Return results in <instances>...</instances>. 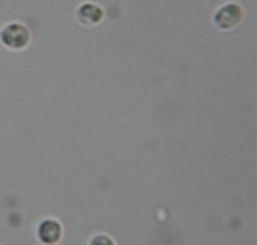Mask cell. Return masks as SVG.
Masks as SVG:
<instances>
[{
    "mask_svg": "<svg viewBox=\"0 0 257 245\" xmlns=\"http://www.w3.org/2000/svg\"><path fill=\"white\" fill-rule=\"evenodd\" d=\"M0 40H3L5 47L13 49V51H21L30 45V30L24 24L13 21V24H9L0 30Z\"/></svg>",
    "mask_w": 257,
    "mask_h": 245,
    "instance_id": "6da1fadb",
    "label": "cell"
},
{
    "mask_svg": "<svg viewBox=\"0 0 257 245\" xmlns=\"http://www.w3.org/2000/svg\"><path fill=\"white\" fill-rule=\"evenodd\" d=\"M91 245H116L108 235H95L91 239Z\"/></svg>",
    "mask_w": 257,
    "mask_h": 245,
    "instance_id": "5b68a950",
    "label": "cell"
},
{
    "mask_svg": "<svg viewBox=\"0 0 257 245\" xmlns=\"http://www.w3.org/2000/svg\"><path fill=\"white\" fill-rule=\"evenodd\" d=\"M213 21L217 24V28L221 30H230V28H236L240 21H242V7L236 3H228L217 9V13L213 15Z\"/></svg>",
    "mask_w": 257,
    "mask_h": 245,
    "instance_id": "7a4b0ae2",
    "label": "cell"
},
{
    "mask_svg": "<svg viewBox=\"0 0 257 245\" xmlns=\"http://www.w3.org/2000/svg\"><path fill=\"white\" fill-rule=\"evenodd\" d=\"M76 15H78V21L82 26H95V24H99V21L103 19V11H101L99 5L84 3V5H80Z\"/></svg>",
    "mask_w": 257,
    "mask_h": 245,
    "instance_id": "277c9868",
    "label": "cell"
},
{
    "mask_svg": "<svg viewBox=\"0 0 257 245\" xmlns=\"http://www.w3.org/2000/svg\"><path fill=\"white\" fill-rule=\"evenodd\" d=\"M63 235L61 224L57 220H42L38 226V239L45 245H57Z\"/></svg>",
    "mask_w": 257,
    "mask_h": 245,
    "instance_id": "3957f363",
    "label": "cell"
}]
</instances>
